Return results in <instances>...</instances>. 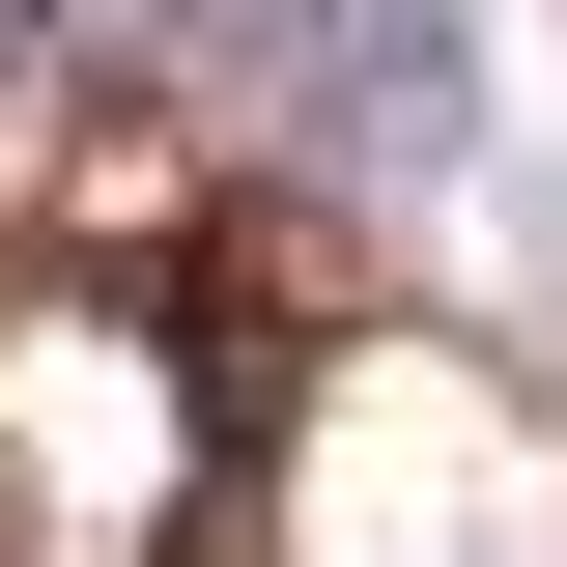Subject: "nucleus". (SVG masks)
<instances>
[{
	"mask_svg": "<svg viewBox=\"0 0 567 567\" xmlns=\"http://www.w3.org/2000/svg\"><path fill=\"white\" fill-rule=\"evenodd\" d=\"M0 29H29V58H114V85H142V58H199L227 0H0Z\"/></svg>",
	"mask_w": 567,
	"mask_h": 567,
	"instance_id": "2",
	"label": "nucleus"
},
{
	"mask_svg": "<svg viewBox=\"0 0 567 567\" xmlns=\"http://www.w3.org/2000/svg\"><path fill=\"white\" fill-rule=\"evenodd\" d=\"M227 58H256V114L341 171V199H425L454 142H483V29L454 0H227Z\"/></svg>",
	"mask_w": 567,
	"mask_h": 567,
	"instance_id": "1",
	"label": "nucleus"
}]
</instances>
